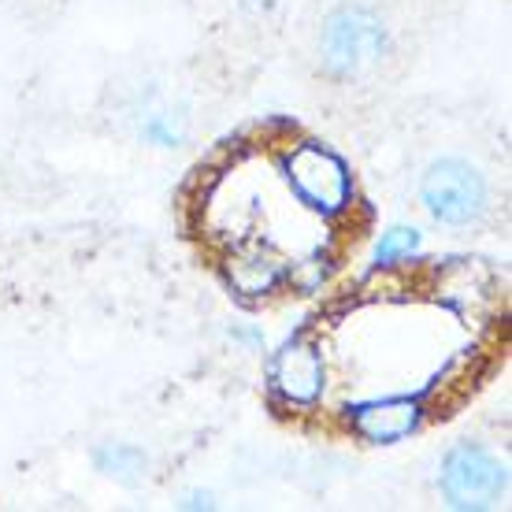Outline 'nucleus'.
Masks as SVG:
<instances>
[{
    "mask_svg": "<svg viewBox=\"0 0 512 512\" xmlns=\"http://www.w3.org/2000/svg\"><path fill=\"white\" fill-rule=\"evenodd\" d=\"M93 464H97V472L123 483V487H138L149 479V453L134 442H104L93 453Z\"/></svg>",
    "mask_w": 512,
    "mask_h": 512,
    "instance_id": "nucleus-8",
    "label": "nucleus"
},
{
    "mask_svg": "<svg viewBox=\"0 0 512 512\" xmlns=\"http://www.w3.org/2000/svg\"><path fill=\"white\" fill-rule=\"evenodd\" d=\"M420 249H423V234L416 231V227L397 223V227H386V231L375 238L372 264H375V271H397V268H405V264H412Z\"/></svg>",
    "mask_w": 512,
    "mask_h": 512,
    "instance_id": "nucleus-9",
    "label": "nucleus"
},
{
    "mask_svg": "<svg viewBox=\"0 0 512 512\" xmlns=\"http://www.w3.org/2000/svg\"><path fill=\"white\" fill-rule=\"evenodd\" d=\"M331 394L327 349L312 331H297L268 357V397L279 412L308 416Z\"/></svg>",
    "mask_w": 512,
    "mask_h": 512,
    "instance_id": "nucleus-2",
    "label": "nucleus"
},
{
    "mask_svg": "<svg viewBox=\"0 0 512 512\" xmlns=\"http://www.w3.org/2000/svg\"><path fill=\"white\" fill-rule=\"evenodd\" d=\"M141 138L149 141V145H156V149H175L182 141V127L167 112H153V116H145V123H141Z\"/></svg>",
    "mask_w": 512,
    "mask_h": 512,
    "instance_id": "nucleus-10",
    "label": "nucleus"
},
{
    "mask_svg": "<svg viewBox=\"0 0 512 512\" xmlns=\"http://www.w3.org/2000/svg\"><path fill=\"white\" fill-rule=\"evenodd\" d=\"M216 268L238 301L245 305H260L290 290L294 282V256L282 245L264 242V238H245V242L223 245L216 249Z\"/></svg>",
    "mask_w": 512,
    "mask_h": 512,
    "instance_id": "nucleus-6",
    "label": "nucleus"
},
{
    "mask_svg": "<svg viewBox=\"0 0 512 512\" xmlns=\"http://www.w3.org/2000/svg\"><path fill=\"white\" fill-rule=\"evenodd\" d=\"M420 201L442 227H475L490 212V182L472 160L442 156L423 171Z\"/></svg>",
    "mask_w": 512,
    "mask_h": 512,
    "instance_id": "nucleus-5",
    "label": "nucleus"
},
{
    "mask_svg": "<svg viewBox=\"0 0 512 512\" xmlns=\"http://www.w3.org/2000/svg\"><path fill=\"white\" fill-rule=\"evenodd\" d=\"M390 52V34H386L383 15L364 8V4H342L334 8L320 26V71L334 82L372 71L383 64Z\"/></svg>",
    "mask_w": 512,
    "mask_h": 512,
    "instance_id": "nucleus-3",
    "label": "nucleus"
},
{
    "mask_svg": "<svg viewBox=\"0 0 512 512\" xmlns=\"http://www.w3.org/2000/svg\"><path fill=\"white\" fill-rule=\"evenodd\" d=\"M349 435H357L368 446H397L405 438L420 435L431 420V397L423 390H397V394H375L353 401L342 409Z\"/></svg>",
    "mask_w": 512,
    "mask_h": 512,
    "instance_id": "nucleus-7",
    "label": "nucleus"
},
{
    "mask_svg": "<svg viewBox=\"0 0 512 512\" xmlns=\"http://www.w3.org/2000/svg\"><path fill=\"white\" fill-rule=\"evenodd\" d=\"M216 501H212V494H190V501H182V509H212Z\"/></svg>",
    "mask_w": 512,
    "mask_h": 512,
    "instance_id": "nucleus-12",
    "label": "nucleus"
},
{
    "mask_svg": "<svg viewBox=\"0 0 512 512\" xmlns=\"http://www.w3.org/2000/svg\"><path fill=\"white\" fill-rule=\"evenodd\" d=\"M234 342H242L245 349H260L264 346V334L256 331V327H245V331H234Z\"/></svg>",
    "mask_w": 512,
    "mask_h": 512,
    "instance_id": "nucleus-11",
    "label": "nucleus"
},
{
    "mask_svg": "<svg viewBox=\"0 0 512 512\" xmlns=\"http://www.w3.org/2000/svg\"><path fill=\"white\" fill-rule=\"evenodd\" d=\"M275 171H279L286 193L297 201L301 212H308L320 223H342L357 208V179L346 156L334 153L331 145L316 138H290L275 153Z\"/></svg>",
    "mask_w": 512,
    "mask_h": 512,
    "instance_id": "nucleus-1",
    "label": "nucleus"
},
{
    "mask_svg": "<svg viewBox=\"0 0 512 512\" xmlns=\"http://www.w3.org/2000/svg\"><path fill=\"white\" fill-rule=\"evenodd\" d=\"M442 501L457 512H487L509 498V464L479 442H457L438 472Z\"/></svg>",
    "mask_w": 512,
    "mask_h": 512,
    "instance_id": "nucleus-4",
    "label": "nucleus"
}]
</instances>
